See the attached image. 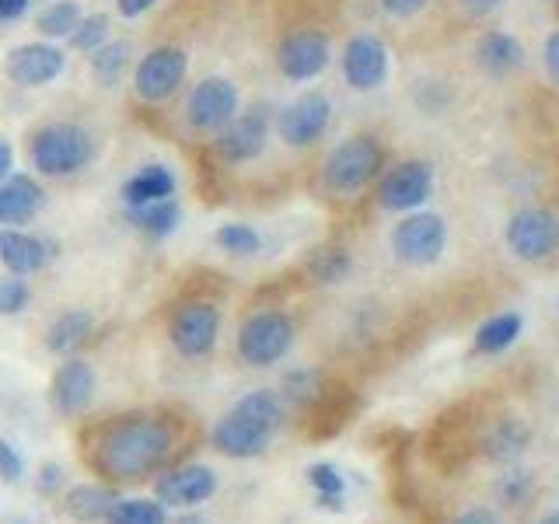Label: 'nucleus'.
Segmentation results:
<instances>
[{
	"instance_id": "obj_28",
	"label": "nucleus",
	"mask_w": 559,
	"mask_h": 524,
	"mask_svg": "<svg viewBox=\"0 0 559 524\" xmlns=\"http://www.w3.org/2000/svg\"><path fill=\"white\" fill-rule=\"evenodd\" d=\"M133 221L140 224L144 231H151V235H172L175 228H179V203L175 200H161V203H147V207H130Z\"/></svg>"
},
{
	"instance_id": "obj_12",
	"label": "nucleus",
	"mask_w": 559,
	"mask_h": 524,
	"mask_svg": "<svg viewBox=\"0 0 559 524\" xmlns=\"http://www.w3.org/2000/svg\"><path fill=\"white\" fill-rule=\"evenodd\" d=\"M186 67H189V60L179 46L151 49V53L140 60L137 77H133L137 95L144 98V102H165V98L175 95L179 84L186 81Z\"/></svg>"
},
{
	"instance_id": "obj_23",
	"label": "nucleus",
	"mask_w": 559,
	"mask_h": 524,
	"mask_svg": "<svg viewBox=\"0 0 559 524\" xmlns=\"http://www.w3.org/2000/svg\"><path fill=\"white\" fill-rule=\"evenodd\" d=\"M116 504H119V500H116V493H112L109 486H74V490L67 493L70 518H77L84 524L109 518Z\"/></svg>"
},
{
	"instance_id": "obj_14",
	"label": "nucleus",
	"mask_w": 559,
	"mask_h": 524,
	"mask_svg": "<svg viewBox=\"0 0 559 524\" xmlns=\"http://www.w3.org/2000/svg\"><path fill=\"white\" fill-rule=\"evenodd\" d=\"M266 137H270V116L266 109H249L238 112L228 126L221 130V158L231 165H245V161H256L266 151Z\"/></svg>"
},
{
	"instance_id": "obj_22",
	"label": "nucleus",
	"mask_w": 559,
	"mask_h": 524,
	"mask_svg": "<svg viewBox=\"0 0 559 524\" xmlns=\"http://www.w3.org/2000/svg\"><path fill=\"white\" fill-rule=\"evenodd\" d=\"M172 193H175V175L168 172L165 165L140 168V172L123 186V196L130 207H147V203L172 200Z\"/></svg>"
},
{
	"instance_id": "obj_3",
	"label": "nucleus",
	"mask_w": 559,
	"mask_h": 524,
	"mask_svg": "<svg viewBox=\"0 0 559 524\" xmlns=\"http://www.w3.org/2000/svg\"><path fill=\"white\" fill-rule=\"evenodd\" d=\"M381 168V144L367 133L346 137L343 144H336L329 151L322 165V182L329 193L336 196H353L364 186H371V179Z\"/></svg>"
},
{
	"instance_id": "obj_18",
	"label": "nucleus",
	"mask_w": 559,
	"mask_h": 524,
	"mask_svg": "<svg viewBox=\"0 0 559 524\" xmlns=\"http://www.w3.org/2000/svg\"><path fill=\"white\" fill-rule=\"evenodd\" d=\"M95 399V371L88 360H67L53 378V406L63 416H77Z\"/></svg>"
},
{
	"instance_id": "obj_10",
	"label": "nucleus",
	"mask_w": 559,
	"mask_h": 524,
	"mask_svg": "<svg viewBox=\"0 0 559 524\" xmlns=\"http://www.w3.org/2000/svg\"><path fill=\"white\" fill-rule=\"evenodd\" d=\"M332 60V46H329V35L315 32V28H304V32H294L280 42L277 49V67L287 81L304 84V81H315Z\"/></svg>"
},
{
	"instance_id": "obj_41",
	"label": "nucleus",
	"mask_w": 559,
	"mask_h": 524,
	"mask_svg": "<svg viewBox=\"0 0 559 524\" xmlns=\"http://www.w3.org/2000/svg\"><path fill=\"white\" fill-rule=\"evenodd\" d=\"M455 524H500V521H497V514L493 511H469V514H462Z\"/></svg>"
},
{
	"instance_id": "obj_24",
	"label": "nucleus",
	"mask_w": 559,
	"mask_h": 524,
	"mask_svg": "<svg viewBox=\"0 0 559 524\" xmlns=\"http://www.w3.org/2000/svg\"><path fill=\"white\" fill-rule=\"evenodd\" d=\"M521 315L518 311H500L490 322L479 325L476 332V353H504L507 346H514V339L521 336Z\"/></svg>"
},
{
	"instance_id": "obj_30",
	"label": "nucleus",
	"mask_w": 559,
	"mask_h": 524,
	"mask_svg": "<svg viewBox=\"0 0 559 524\" xmlns=\"http://www.w3.org/2000/svg\"><path fill=\"white\" fill-rule=\"evenodd\" d=\"M105 521L109 524H165V507H161L158 500H119Z\"/></svg>"
},
{
	"instance_id": "obj_31",
	"label": "nucleus",
	"mask_w": 559,
	"mask_h": 524,
	"mask_svg": "<svg viewBox=\"0 0 559 524\" xmlns=\"http://www.w3.org/2000/svg\"><path fill=\"white\" fill-rule=\"evenodd\" d=\"M214 238L224 252H231V256H256L259 245H263L259 231L249 228V224H224V228H217Z\"/></svg>"
},
{
	"instance_id": "obj_17",
	"label": "nucleus",
	"mask_w": 559,
	"mask_h": 524,
	"mask_svg": "<svg viewBox=\"0 0 559 524\" xmlns=\"http://www.w3.org/2000/svg\"><path fill=\"white\" fill-rule=\"evenodd\" d=\"M63 63L67 60H63V53L56 46H49V42H28V46H18L7 56V74H11V81L35 88V84L53 81L63 70Z\"/></svg>"
},
{
	"instance_id": "obj_34",
	"label": "nucleus",
	"mask_w": 559,
	"mask_h": 524,
	"mask_svg": "<svg viewBox=\"0 0 559 524\" xmlns=\"http://www.w3.org/2000/svg\"><path fill=\"white\" fill-rule=\"evenodd\" d=\"M28 301V287L21 280H4L0 283V311L4 315H14V311H21Z\"/></svg>"
},
{
	"instance_id": "obj_27",
	"label": "nucleus",
	"mask_w": 559,
	"mask_h": 524,
	"mask_svg": "<svg viewBox=\"0 0 559 524\" xmlns=\"http://www.w3.org/2000/svg\"><path fill=\"white\" fill-rule=\"evenodd\" d=\"M130 63V42H105L102 49L91 53V74L98 84H116Z\"/></svg>"
},
{
	"instance_id": "obj_29",
	"label": "nucleus",
	"mask_w": 559,
	"mask_h": 524,
	"mask_svg": "<svg viewBox=\"0 0 559 524\" xmlns=\"http://www.w3.org/2000/svg\"><path fill=\"white\" fill-rule=\"evenodd\" d=\"M308 269L318 283H336L350 273V252L343 245H322V249L311 252Z\"/></svg>"
},
{
	"instance_id": "obj_43",
	"label": "nucleus",
	"mask_w": 559,
	"mask_h": 524,
	"mask_svg": "<svg viewBox=\"0 0 559 524\" xmlns=\"http://www.w3.org/2000/svg\"><path fill=\"white\" fill-rule=\"evenodd\" d=\"M42 490H53V486H60L63 483V472L60 469H53V465H46V472H42Z\"/></svg>"
},
{
	"instance_id": "obj_1",
	"label": "nucleus",
	"mask_w": 559,
	"mask_h": 524,
	"mask_svg": "<svg viewBox=\"0 0 559 524\" xmlns=\"http://www.w3.org/2000/svg\"><path fill=\"white\" fill-rule=\"evenodd\" d=\"M172 451V430L158 420H126L98 441L95 465L102 476L133 483L158 469Z\"/></svg>"
},
{
	"instance_id": "obj_19",
	"label": "nucleus",
	"mask_w": 559,
	"mask_h": 524,
	"mask_svg": "<svg viewBox=\"0 0 559 524\" xmlns=\"http://www.w3.org/2000/svg\"><path fill=\"white\" fill-rule=\"evenodd\" d=\"M49 259V245L39 242V238L25 235V231H0V262L11 269L14 276H32L46 266Z\"/></svg>"
},
{
	"instance_id": "obj_37",
	"label": "nucleus",
	"mask_w": 559,
	"mask_h": 524,
	"mask_svg": "<svg viewBox=\"0 0 559 524\" xmlns=\"http://www.w3.org/2000/svg\"><path fill=\"white\" fill-rule=\"evenodd\" d=\"M542 60H546V70H549V77L559 84V32H553L546 39V49H542Z\"/></svg>"
},
{
	"instance_id": "obj_13",
	"label": "nucleus",
	"mask_w": 559,
	"mask_h": 524,
	"mask_svg": "<svg viewBox=\"0 0 559 524\" xmlns=\"http://www.w3.org/2000/svg\"><path fill=\"white\" fill-rule=\"evenodd\" d=\"M434 193V168L427 161H399L388 168L378 186V203L385 210H416Z\"/></svg>"
},
{
	"instance_id": "obj_25",
	"label": "nucleus",
	"mask_w": 559,
	"mask_h": 524,
	"mask_svg": "<svg viewBox=\"0 0 559 524\" xmlns=\"http://www.w3.org/2000/svg\"><path fill=\"white\" fill-rule=\"evenodd\" d=\"M81 21H84V14L74 0H56V4H49L46 11L39 14L35 25H39V32L49 35V39H70Z\"/></svg>"
},
{
	"instance_id": "obj_33",
	"label": "nucleus",
	"mask_w": 559,
	"mask_h": 524,
	"mask_svg": "<svg viewBox=\"0 0 559 524\" xmlns=\"http://www.w3.org/2000/svg\"><path fill=\"white\" fill-rule=\"evenodd\" d=\"M105 35H109V18H105V14H88V18L77 25V32L70 35V42H74L81 53H95V49L105 46Z\"/></svg>"
},
{
	"instance_id": "obj_7",
	"label": "nucleus",
	"mask_w": 559,
	"mask_h": 524,
	"mask_svg": "<svg viewBox=\"0 0 559 524\" xmlns=\"http://www.w3.org/2000/svg\"><path fill=\"white\" fill-rule=\"evenodd\" d=\"M507 249L525 262L549 259L559 249V217L546 207H525L507 221Z\"/></svg>"
},
{
	"instance_id": "obj_11",
	"label": "nucleus",
	"mask_w": 559,
	"mask_h": 524,
	"mask_svg": "<svg viewBox=\"0 0 559 524\" xmlns=\"http://www.w3.org/2000/svg\"><path fill=\"white\" fill-rule=\"evenodd\" d=\"M339 67H343V81L350 84L353 91H374V88H381L388 77V46L378 35L360 32L343 46Z\"/></svg>"
},
{
	"instance_id": "obj_21",
	"label": "nucleus",
	"mask_w": 559,
	"mask_h": 524,
	"mask_svg": "<svg viewBox=\"0 0 559 524\" xmlns=\"http://www.w3.org/2000/svg\"><path fill=\"white\" fill-rule=\"evenodd\" d=\"M476 56L490 74H514L525 67V46L507 32H486L476 42Z\"/></svg>"
},
{
	"instance_id": "obj_20",
	"label": "nucleus",
	"mask_w": 559,
	"mask_h": 524,
	"mask_svg": "<svg viewBox=\"0 0 559 524\" xmlns=\"http://www.w3.org/2000/svg\"><path fill=\"white\" fill-rule=\"evenodd\" d=\"M42 207V189L28 175H11L0 182V224H18L35 217Z\"/></svg>"
},
{
	"instance_id": "obj_44",
	"label": "nucleus",
	"mask_w": 559,
	"mask_h": 524,
	"mask_svg": "<svg viewBox=\"0 0 559 524\" xmlns=\"http://www.w3.org/2000/svg\"><path fill=\"white\" fill-rule=\"evenodd\" d=\"M542 524H559V511H556V514H549V518L542 521Z\"/></svg>"
},
{
	"instance_id": "obj_8",
	"label": "nucleus",
	"mask_w": 559,
	"mask_h": 524,
	"mask_svg": "<svg viewBox=\"0 0 559 524\" xmlns=\"http://www.w3.org/2000/svg\"><path fill=\"white\" fill-rule=\"evenodd\" d=\"M332 123V102L322 91H304L277 116V133L290 147H311Z\"/></svg>"
},
{
	"instance_id": "obj_38",
	"label": "nucleus",
	"mask_w": 559,
	"mask_h": 524,
	"mask_svg": "<svg viewBox=\"0 0 559 524\" xmlns=\"http://www.w3.org/2000/svg\"><path fill=\"white\" fill-rule=\"evenodd\" d=\"M458 4H462L469 14H479V18H483V14L500 11V7H504V0H458Z\"/></svg>"
},
{
	"instance_id": "obj_42",
	"label": "nucleus",
	"mask_w": 559,
	"mask_h": 524,
	"mask_svg": "<svg viewBox=\"0 0 559 524\" xmlns=\"http://www.w3.org/2000/svg\"><path fill=\"white\" fill-rule=\"evenodd\" d=\"M28 7V0H0V18H18L21 11Z\"/></svg>"
},
{
	"instance_id": "obj_26",
	"label": "nucleus",
	"mask_w": 559,
	"mask_h": 524,
	"mask_svg": "<svg viewBox=\"0 0 559 524\" xmlns=\"http://www.w3.org/2000/svg\"><path fill=\"white\" fill-rule=\"evenodd\" d=\"M88 332H91V315H88V311H67V315H60L53 322L46 343H49V350L67 353V350H74V346L81 343Z\"/></svg>"
},
{
	"instance_id": "obj_5",
	"label": "nucleus",
	"mask_w": 559,
	"mask_h": 524,
	"mask_svg": "<svg viewBox=\"0 0 559 524\" xmlns=\"http://www.w3.org/2000/svg\"><path fill=\"white\" fill-rule=\"evenodd\" d=\"M444 245H448V224L441 214H430V210L402 217L392 231V252L406 266H430L441 259Z\"/></svg>"
},
{
	"instance_id": "obj_35",
	"label": "nucleus",
	"mask_w": 559,
	"mask_h": 524,
	"mask_svg": "<svg viewBox=\"0 0 559 524\" xmlns=\"http://www.w3.org/2000/svg\"><path fill=\"white\" fill-rule=\"evenodd\" d=\"M0 476H4L7 483H18L21 479V458L7 441H0Z\"/></svg>"
},
{
	"instance_id": "obj_36",
	"label": "nucleus",
	"mask_w": 559,
	"mask_h": 524,
	"mask_svg": "<svg viewBox=\"0 0 559 524\" xmlns=\"http://www.w3.org/2000/svg\"><path fill=\"white\" fill-rule=\"evenodd\" d=\"M427 4L430 0H381L385 14H392V18H413V14H420Z\"/></svg>"
},
{
	"instance_id": "obj_40",
	"label": "nucleus",
	"mask_w": 559,
	"mask_h": 524,
	"mask_svg": "<svg viewBox=\"0 0 559 524\" xmlns=\"http://www.w3.org/2000/svg\"><path fill=\"white\" fill-rule=\"evenodd\" d=\"M11 168H14V151L7 140H0V182L11 179Z\"/></svg>"
},
{
	"instance_id": "obj_15",
	"label": "nucleus",
	"mask_w": 559,
	"mask_h": 524,
	"mask_svg": "<svg viewBox=\"0 0 559 524\" xmlns=\"http://www.w3.org/2000/svg\"><path fill=\"white\" fill-rule=\"evenodd\" d=\"M217 329H221V315L214 304H186L172 322V343L186 357H203L214 350Z\"/></svg>"
},
{
	"instance_id": "obj_39",
	"label": "nucleus",
	"mask_w": 559,
	"mask_h": 524,
	"mask_svg": "<svg viewBox=\"0 0 559 524\" xmlns=\"http://www.w3.org/2000/svg\"><path fill=\"white\" fill-rule=\"evenodd\" d=\"M154 4H158V0H119V14H123V18H140V14L151 11Z\"/></svg>"
},
{
	"instance_id": "obj_6",
	"label": "nucleus",
	"mask_w": 559,
	"mask_h": 524,
	"mask_svg": "<svg viewBox=\"0 0 559 524\" xmlns=\"http://www.w3.org/2000/svg\"><path fill=\"white\" fill-rule=\"evenodd\" d=\"M290 343H294V325L280 311H259L238 332V353L245 364L270 367L287 357Z\"/></svg>"
},
{
	"instance_id": "obj_2",
	"label": "nucleus",
	"mask_w": 559,
	"mask_h": 524,
	"mask_svg": "<svg viewBox=\"0 0 559 524\" xmlns=\"http://www.w3.org/2000/svg\"><path fill=\"white\" fill-rule=\"evenodd\" d=\"M283 420V402L277 392L259 388L249 392L221 423L214 427V448L231 458H256L266 451L273 430Z\"/></svg>"
},
{
	"instance_id": "obj_32",
	"label": "nucleus",
	"mask_w": 559,
	"mask_h": 524,
	"mask_svg": "<svg viewBox=\"0 0 559 524\" xmlns=\"http://www.w3.org/2000/svg\"><path fill=\"white\" fill-rule=\"evenodd\" d=\"M308 483H311V490L322 493L325 507H332V511H339V507H343V504H339V493H343V476H339L332 465H311Z\"/></svg>"
},
{
	"instance_id": "obj_16",
	"label": "nucleus",
	"mask_w": 559,
	"mask_h": 524,
	"mask_svg": "<svg viewBox=\"0 0 559 524\" xmlns=\"http://www.w3.org/2000/svg\"><path fill=\"white\" fill-rule=\"evenodd\" d=\"M217 490V476L207 465H186L158 479V500L168 507H196Z\"/></svg>"
},
{
	"instance_id": "obj_9",
	"label": "nucleus",
	"mask_w": 559,
	"mask_h": 524,
	"mask_svg": "<svg viewBox=\"0 0 559 524\" xmlns=\"http://www.w3.org/2000/svg\"><path fill=\"white\" fill-rule=\"evenodd\" d=\"M238 116V88L228 77H203L186 102V119L193 130H224Z\"/></svg>"
},
{
	"instance_id": "obj_4",
	"label": "nucleus",
	"mask_w": 559,
	"mask_h": 524,
	"mask_svg": "<svg viewBox=\"0 0 559 524\" xmlns=\"http://www.w3.org/2000/svg\"><path fill=\"white\" fill-rule=\"evenodd\" d=\"M91 158V137L81 126L56 123L35 133L32 140V165L42 175H70Z\"/></svg>"
}]
</instances>
